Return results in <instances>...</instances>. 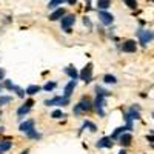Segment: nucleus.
<instances>
[{"mask_svg": "<svg viewBox=\"0 0 154 154\" xmlns=\"http://www.w3.org/2000/svg\"><path fill=\"white\" fill-rule=\"evenodd\" d=\"M137 35H139L140 43H142L143 46H145L148 42L154 40V31H149V29H140V31L137 32Z\"/></svg>", "mask_w": 154, "mask_h": 154, "instance_id": "f257e3e1", "label": "nucleus"}, {"mask_svg": "<svg viewBox=\"0 0 154 154\" xmlns=\"http://www.w3.org/2000/svg\"><path fill=\"white\" fill-rule=\"evenodd\" d=\"M69 103V97L63 96V97H54V99H49V100H45V105L49 106V105H68Z\"/></svg>", "mask_w": 154, "mask_h": 154, "instance_id": "f03ea898", "label": "nucleus"}, {"mask_svg": "<svg viewBox=\"0 0 154 154\" xmlns=\"http://www.w3.org/2000/svg\"><path fill=\"white\" fill-rule=\"evenodd\" d=\"M80 79L85 80L86 83L91 82V79H93V63H88V65L83 68V71L80 72Z\"/></svg>", "mask_w": 154, "mask_h": 154, "instance_id": "7ed1b4c3", "label": "nucleus"}, {"mask_svg": "<svg viewBox=\"0 0 154 154\" xmlns=\"http://www.w3.org/2000/svg\"><path fill=\"white\" fill-rule=\"evenodd\" d=\"M99 19H100V22L103 23V25H111V23L114 22V17H112V14L106 12L105 9H100V11H99Z\"/></svg>", "mask_w": 154, "mask_h": 154, "instance_id": "20e7f679", "label": "nucleus"}, {"mask_svg": "<svg viewBox=\"0 0 154 154\" xmlns=\"http://www.w3.org/2000/svg\"><path fill=\"white\" fill-rule=\"evenodd\" d=\"M74 22H75V17H74L72 14L63 16V17H62V29H65V31L69 32V28H71V25H72Z\"/></svg>", "mask_w": 154, "mask_h": 154, "instance_id": "39448f33", "label": "nucleus"}, {"mask_svg": "<svg viewBox=\"0 0 154 154\" xmlns=\"http://www.w3.org/2000/svg\"><path fill=\"white\" fill-rule=\"evenodd\" d=\"M89 109H91V102H89V100H82L80 103H77L74 106V112L75 114H79L82 111H89Z\"/></svg>", "mask_w": 154, "mask_h": 154, "instance_id": "423d86ee", "label": "nucleus"}, {"mask_svg": "<svg viewBox=\"0 0 154 154\" xmlns=\"http://www.w3.org/2000/svg\"><path fill=\"white\" fill-rule=\"evenodd\" d=\"M103 97H105V96L97 94V99H96V102H94V106H96L99 116H102V117L105 116V111H103V102H105V100H103Z\"/></svg>", "mask_w": 154, "mask_h": 154, "instance_id": "0eeeda50", "label": "nucleus"}, {"mask_svg": "<svg viewBox=\"0 0 154 154\" xmlns=\"http://www.w3.org/2000/svg\"><path fill=\"white\" fill-rule=\"evenodd\" d=\"M122 49L125 51V53H134V51L137 49V45L134 40H126L123 45H122Z\"/></svg>", "mask_w": 154, "mask_h": 154, "instance_id": "6e6552de", "label": "nucleus"}, {"mask_svg": "<svg viewBox=\"0 0 154 154\" xmlns=\"http://www.w3.org/2000/svg\"><path fill=\"white\" fill-rule=\"evenodd\" d=\"M112 142H111V137H103L97 142V148H111Z\"/></svg>", "mask_w": 154, "mask_h": 154, "instance_id": "1a4fd4ad", "label": "nucleus"}, {"mask_svg": "<svg viewBox=\"0 0 154 154\" xmlns=\"http://www.w3.org/2000/svg\"><path fill=\"white\" fill-rule=\"evenodd\" d=\"M34 125H35L34 120H26V122H23V123H20V131L28 133L29 130H32V128H34Z\"/></svg>", "mask_w": 154, "mask_h": 154, "instance_id": "9d476101", "label": "nucleus"}, {"mask_svg": "<svg viewBox=\"0 0 154 154\" xmlns=\"http://www.w3.org/2000/svg\"><path fill=\"white\" fill-rule=\"evenodd\" d=\"M119 140H120V145H122V146H128V145H131V140H133V137H131V134H126V133H123V134L119 137Z\"/></svg>", "mask_w": 154, "mask_h": 154, "instance_id": "9b49d317", "label": "nucleus"}, {"mask_svg": "<svg viewBox=\"0 0 154 154\" xmlns=\"http://www.w3.org/2000/svg\"><path fill=\"white\" fill-rule=\"evenodd\" d=\"M63 16H65V9L63 8H60V9H56L53 14L49 16V20H53V22H56V20H59V19H62Z\"/></svg>", "mask_w": 154, "mask_h": 154, "instance_id": "f8f14e48", "label": "nucleus"}, {"mask_svg": "<svg viewBox=\"0 0 154 154\" xmlns=\"http://www.w3.org/2000/svg\"><path fill=\"white\" fill-rule=\"evenodd\" d=\"M38 91H40V86H38V85H29L26 89H25V93H26L28 96H34V94H37Z\"/></svg>", "mask_w": 154, "mask_h": 154, "instance_id": "ddd939ff", "label": "nucleus"}, {"mask_svg": "<svg viewBox=\"0 0 154 154\" xmlns=\"http://www.w3.org/2000/svg\"><path fill=\"white\" fill-rule=\"evenodd\" d=\"M75 85H77V82H75V80H71V82L65 86V96H66V97L71 96V93H72V89L75 88Z\"/></svg>", "mask_w": 154, "mask_h": 154, "instance_id": "4468645a", "label": "nucleus"}, {"mask_svg": "<svg viewBox=\"0 0 154 154\" xmlns=\"http://www.w3.org/2000/svg\"><path fill=\"white\" fill-rule=\"evenodd\" d=\"M65 72L71 77L72 80H77V77H79V74H77V71H75V68H72V66H68V68H65Z\"/></svg>", "mask_w": 154, "mask_h": 154, "instance_id": "2eb2a0df", "label": "nucleus"}, {"mask_svg": "<svg viewBox=\"0 0 154 154\" xmlns=\"http://www.w3.org/2000/svg\"><path fill=\"white\" fill-rule=\"evenodd\" d=\"M125 130H130V128H128V126H120V128H117V130L114 131V134H112L111 139H119V137L125 133Z\"/></svg>", "mask_w": 154, "mask_h": 154, "instance_id": "dca6fc26", "label": "nucleus"}, {"mask_svg": "<svg viewBox=\"0 0 154 154\" xmlns=\"http://www.w3.org/2000/svg\"><path fill=\"white\" fill-rule=\"evenodd\" d=\"M65 2H68V0H51V2L48 3V8H51V9H54V8L60 6L62 3H65Z\"/></svg>", "mask_w": 154, "mask_h": 154, "instance_id": "f3484780", "label": "nucleus"}, {"mask_svg": "<svg viewBox=\"0 0 154 154\" xmlns=\"http://www.w3.org/2000/svg\"><path fill=\"white\" fill-rule=\"evenodd\" d=\"M109 5H111L109 0H97V6H99V9H108Z\"/></svg>", "mask_w": 154, "mask_h": 154, "instance_id": "a211bd4d", "label": "nucleus"}, {"mask_svg": "<svg viewBox=\"0 0 154 154\" xmlns=\"http://www.w3.org/2000/svg\"><path fill=\"white\" fill-rule=\"evenodd\" d=\"M11 142L9 140H0V151H8V149H11Z\"/></svg>", "mask_w": 154, "mask_h": 154, "instance_id": "6ab92c4d", "label": "nucleus"}, {"mask_svg": "<svg viewBox=\"0 0 154 154\" xmlns=\"http://www.w3.org/2000/svg\"><path fill=\"white\" fill-rule=\"evenodd\" d=\"M103 80H105V83H111V85L117 83V79H116L114 75H111V74H106V75L103 77Z\"/></svg>", "mask_w": 154, "mask_h": 154, "instance_id": "aec40b11", "label": "nucleus"}, {"mask_svg": "<svg viewBox=\"0 0 154 154\" xmlns=\"http://www.w3.org/2000/svg\"><path fill=\"white\" fill-rule=\"evenodd\" d=\"M26 134H28V137H29V139H40V137H42L40 134H38V133L34 130V128H32V130H29Z\"/></svg>", "mask_w": 154, "mask_h": 154, "instance_id": "412c9836", "label": "nucleus"}, {"mask_svg": "<svg viewBox=\"0 0 154 154\" xmlns=\"http://www.w3.org/2000/svg\"><path fill=\"white\" fill-rule=\"evenodd\" d=\"M11 91H16L19 97H25V94H26V93H25V91H23V89H20V88H17L16 85H12V88H11Z\"/></svg>", "mask_w": 154, "mask_h": 154, "instance_id": "4be33fe9", "label": "nucleus"}, {"mask_svg": "<svg viewBox=\"0 0 154 154\" xmlns=\"http://www.w3.org/2000/svg\"><path fill=\"white\" fill-rule=\"evenodd\" d=\"M29 109H31L29 106H26V105H25V106H22V108H19V109H17V114H19V116L28 114V112H29Z\"/></svg>", "mask_w": 154, "mask_h": 154, "instance_id": "5701e85b", "label": "nucleus"}, {"mask_svg": "<svg viewBox=\"0 0 154 154\" xmlns=\"http://www.w3.org/2000/svg\"><path fill=\"white\" fill-rule=\"evenodd\" d=\"M51 117H53V119H60V117H65V116H63L62 109H56L53 114H51Z\"/></svg>", "mask_w": 154, "mask_h": 154, "instance_id": "b1692460", "label": "nucleus"}, {"mask_svg": "<svg viewBox=\"0 0 154 154\" xmlns=\"http://www.w3.org/2000/svg\"><path fill=\"white\" fill-rule=\"evenodd\" d=\"M11 100H12V97H9V96H3V97H0V106L5 105V103H9Z\"/></svg>", "mask_w": 154, "mask_h": 154, "instance_id": "393cba45", "label": "nucleus"}, {"mask_svg": "<svg viewBox=\"0 0 154 154\" xmlns=\"http://www.w3.org/2000/svg\"><path fill=\"white\" fill-rule=\"evenodd\" d=\"M54 88H56V82H49V83H46V85L43 86L45 91H53Z\"/></svg>", "mask_w": 154, "mask_h": 154, "instance_id": "a878e982", "label": "nucleus"}, {"mask_svg": "<svg viewBox=\"0 0 154 154\" xmlns=\"http://www.w3.org/2000/svg\"><path fill=\"white\" fill-rule=\"evenodd\" d=\"M83 128H89L91 131H96V130H97L96 125H94V123H91V122H85V123H83Z\"/></svg>", "mask_w": 154, "mask_h": 154, "instance_id": "bb28decb", "label": "nucleus"}, {"mask_svg": "<svg viewBox=\"0 0 154 154\" xmlns=\"http://www.w3.org/2000/svg\"><path fill=\"white\" fill-rule=\"evenodd\" d=\"M125 3H126L128 6H130L131 9H134V8L137 6V2H136V0H125Z\"/></svg>", "mask_w": 154, "mask_h": 154, "instance_id": "cd10ccee", "label": "nucleus"}, {"mask_svg": "<svg viewBox=\"0 0 154 154\" xmlns=\"http://www.w3.org/2000/svg\"><path fill=\"white\" fill-rule=\"evenodd\" d=\"M25 105H26V106H29V108H31V106L34 105V102H32V100L29 99V100H26V103H25Z\"/></svg>", "mask_w": 154, "mask_h": 154, "instance_id": "c85d7f7f", "label": "nucleus"}, {"mask_svg": "<svg viewBox=\"0 0 154 154\" xmlns=\"http://www.w3.org/2000/svg\"><path fill=\"white\" fill-rule=\"evenodd\" d=\"M83 23H85V25H88V26H91V22H89V20H88V17H85V20H83Z\"/></svg>", "mask_w": 154, "mask_h": 154, "instance_id": "c756f323", "label": "nucleus"}, {"mask_svg": "<svg viewBox=\"0 0 154 154\" xmlns=\"http://www.w3.org/2000/svg\"><path fill=\"white\" fill-rule=\"evenodd\" d=\"M3 77H5V71H3L2 68H0V80H2V79H3Z\"/></svg>", "mask_w": 154, "mask_h": 154, "instance_id": "7c9ffc66", "label": "nucleus"}, {"mask_svg": "<svg viewBox=\"0 0 154 154\" xmlns=\"http://www.w3.org/2000/svg\"><path fill=\"white\" fill-rule=\"evenodd\" d=\"M146 140L148 142H154V136H146Z\"/></svg>", "mask_w": 154, "mask_h": 154, "instance_id": "2f4dec72", "label": "nucleus"}, {"mask_svg": "<svg viewBox=\"0 0 154 154\" xmlns=\"http://www.w3.org/2000/svg\"><path fill=\"white\" fill-rule=\"evenodd\" d=\"M75 2H77V0H68V3H69V5H74Z\"/></svg>", "mask_w": 154, "mask_h": 154, "instance_id": "473e14b6", "label": "nucleus"}, {"mask_svg": "<svg viewBox=\"0 0 154 154\" xmlns=\"http://www.w3.org/2000/svg\"><path fill=\"white\" fill-rule=\"evenodd\" d=\"M29 152V149H25V151H22V154H28Z\"/></svg>", "mask_w": 154, "mask_h": 154, "instance_id": "72a5a7b5", "label": "nucleus"}, {"mask_svg": "<svg viewBox=\"0 0 154 154\" xmlns=\"http://www.w3.org/2000/svg\"><path fill=\"white\" fill-rule=\"evenodd\" d=\"M119 154H126V151H123V149H122V151H120Z\"/></svg>", "mask_w": 154, "mask_h": 154, "instance_id": "f704fd0d", "label": "nucleus"}, {"mask_svg": "<svg viewBox=\"0 0 154 154\" xmlns=\"http://www.w3.org/2000/svg\"><path fill=\"white\" fill-rule=\"evenodd\" d=\"M0 154H2V151H0Z\"/></svg>", "mask_w": 154, "mask_h": 154, "instance_id": "c9c22d12", "label": "nucleus"}]
</instances>
